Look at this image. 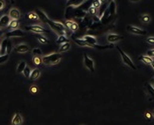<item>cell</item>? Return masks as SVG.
<instances>
[{
	"label": "cell",
	"mask_w": 154,
	"mask_h": 125,
	"mask_svg": "<svg viewBox=\"0 0 154 125\" xmlns=\"http://www.w3.org/2000/svg\"><path fill=\"white\" fill-rule=\"evenodd\" d=\"M32 54H33V56H41L42 51H41V48H33L32 49Z\"/></svg>",
	"instance_id": "30"
},
{
	"label": "cell",
	"mask_w": 154,
	"mask_h": 125,
	"mask_svg": "<svg viewBox=\"0 0 154 125\" xmlns=\"http://www.w3.org/2000/svg\"><path fill=\"white\" fill-rule=\"evenodd\" d=\"M145 118L147 119L148 121H151V119H152V114H151L149 111H148V112H146L145 113Z\"/></svg>",
	"instance_id": "39"
},
{
	"label": "cell",
	"mask_w": 154,
	"mask_h": 125,
	"mask_svg": "<svg viewBox=\"0 0 154 125\" xmlns=\"http://www.w3.org/2000/svg\"><path fill=\"white\" fill-rule=\"evenodd\" d=\"M88 11H89V13L90 14L92 15V16H95V15H97V13H98V11H97V8H95L94 6H90V8L88 9Z\"/></svg>",
	"instance_id": "33"
},
{
	"label": "cell",
	"mask_w": 154,
	"mask_h": 125,
	"mask_svg": "<svg viewBox=\"0 0 154 125\" xmlns=\"http://www.w3.org/2000/svg\"><path fill=\"white\" fill-rule=\"evenodd\" d=\"M32 61H33L34 65H41V62H42V60L41 59V57L39 56H33Z\"/></svg>",
	"instance_id": "34"
},
{
	"label": "cell",
	"mask_w": 154,
	"mask_h": 125,
	"mask_svg": "<svg viewBox=\"0 0 154 125\" xmlns=\"http://www.w3.org/2000/svg\"><path fill=\"white\" fill-rule=\"evenodd\" d=\"M84 64L89 69L91 72H95V66H94V60L88 56V54L84 55Z\"/></svg>",
	"instance_id": "7"
},
{
	"label": "cell",
	"mask_w": 154,
	"mask_h": 125,
	"mask_svg": "<svg viewBox=\"0 0 154 125\" xmlns=\"http://www.w3.org/2000/svg\"><path fill=\"white\" fill-rule=\"evenodd\" d=\"M65 42H69V39L67 38L66 35H58L57 39V44H63Z\"/></svg>",
	"instance_id": "28"
},
{
	"label": "cell",
	"mask_w": 154,
	"mask_h": 125,
	"mask_svg": "<svg viewBox=\"0 0 154 125\" xmlns=\"http://www.w3.org/2000/svg\"><path fill=\"white\" fill-rule=\"evenodd\" d=\"M101 2H100V0H93V2H92V6H94L95 8H97V9H99L100 7H101Z\"/></svg>",
	"instance_id": "36"
},
{
	"label": "cell",
	"mask_w": 154,
	"mask_h": 125,
	"mask_svg": "<svg viewBox=\"0 0 154 125\" xmlns=\"http://www.w3.org/2000/svg\"><path fill=\"white\" fill-rule=\"evenodd\" d=\"M151 82H152V83L154 84V77H153V78H151Z\"/></svg>",
	"instance_id": "47"
},
{
	"label": "cell",
	"mask_w": 154,
	"mask_h": 125,
	"mask_svg": "<svg viewBox=\"0 0 154 125\" xmlns=\"http://www.w3.org/2000/svg\"><path fill=\"white\" fill-rule=\"evenodd\" d=\"M138 1H140V0H130V2H133V3H136Z\"/></svg>",
	"instance_id": "45"
},
{
	"label": "cell",
	"mask_w": 154,
	"mask_h": 125,
	"mask_svg": "<svg viewBox=\"0 0 154 125\" xmlns=\"http://www.w3.org/2000/svg\"><path fill=\"white\" fill-rule=\"evenodd\" d=\"M124 37L122 35H119V34H115V33H110L107 35V41L109 43H116V42L120 41V40H123Z\"/></svg>",
	"instance_id": "8"
},
{
	"label": "cell",
	"mask_w": 154,
	"mask_h": 125,
	"mask_svg": "<svg viewBox=\"0 0 154 125\" xmlns=\"http://www.w3.org/2000/svg\"><path fill=\"white\" fill-rule=\"evenodd\" d=\"M18 26H19V20H11L7 27L10 30H14V29H17Z\"/></svg>",
	"instance_id": "25"
},
{
	"label": "cell",
	"mask_w": 154,
	"mask_h": 125,
	"mask_svg": "<svg viewBox=\"0 0 154 125\" xmlns=\"http://www.w3.org/2000/svg\"><path fill=\"white\" fill-rule=\"evenodd\" d=\"M27 18L29 20H38L39 19L38 14H36L35 12H29L27 14Z\"/></svg>",
	"instance_id": "29"
},
{
	"label": "cell",
	"mask_w": 154,
	"mask_h": 125,
	"mask_svg": "<svg viewBox=\"0 0 154 125\" xmlns=\"http://www.w3.org/2000/svg\"><path fill=\"white\" fill-rule=\"evenodd\" d=\"M146 42L149 44H152L154 45V37H148L147 39H146Z\"/></svg>",
	"instance_id": "40"
},
{
	"label": "cell",
	"mask_w": 154,
	"mask_h": 125,
	"mask_svg": "<svg viewBox=\"0 0 154 125\" xmlns=\"http://www.w3.org/2000/svg\"><path fill=\"white\" fill-rule=\"evenodd\" d=\"M147 55L150 57H154V49H150L147 51Z\"/></svg>",
	"instance_id": "41"
},
{
	"label": "cell",
	"mask_w": 154,
	"mask_h": 125,
	"mask_svg": "<svg viewBox=\"0 0 154 125\" xmlns=\"http://www.w3.org/2000/svg\"><path fill=\"white\" fill-rule=\"evenodd\" d=\"M8 15H9V17L11 20H19L20 16H21V13L17 8H11Z\"/></svg>",
	"instance_id": "11"
},
{
	"label": "cell",
	"mask_w": 154,
	"mask_h": 125,
	"mask_svg": "<svg viewBox=\"0 0 154 125\" xmlns=\"http://www.w3.org/2000/svg\"><path fill=\"white\" fill-rule=\"evenodd\" d=\"M41 60L43 64L46 65H55L62 60V55H60V53H52L49 55L43 56Z\"/></svg>",
	"instance_id": "2"
},
{
	"label": "cell",
	"mask_w": 154,
	"mask_h": 125,
	"mask_svg": "<svg viewBox=\"0 0 154 125\" xmlns=\"http://www.w3.org/2000/svg\"><path fill=\"white\" fill-rule=\"evenodd\" d=\"M35 13L38 14L39 20H41L42 22H44V23H47V21H49V18L47 17V15H46L43 11H42V10H41V9H36Z\"/></svg>",
	"instance_id": "16"
},
{
	"label": "cell",
	"mask_w": 154,
	"mask_h": 125,
	"mask_svg": "<svg viewBox=\"0 0 154 125\" xmlns=\"http://www.w3.org/2000/svg\"><path fill=\"white\" fill-rule=\"evenodd\" d=\"M108 10L110 12V15L111 16H115L116 15V12H117V5H116V2L114 0H111L110 3L108 5Z\"/></svg>",
	"instance_id": "15"
},
{
	"label": "cell",
	"mask_w": 154,
	"mask_h": 125,
	"mask_svg": "<svg viewBox=\"0 0 154 125\" xmlns=\"http://www.w3.org/2000/svg\"><path fill=\"white\" fill-rule=\"evenodd\" d=\"M66 24H67V27L70 29L71 31H73V32L77 31V30H78V28H79L78 23H77L76 21L71 20V19H68L67 21H66Z\"/></svg>",
	"instance_id": "14"
},
{
	"label": "cell",
	"mask_w": 154,
	"mask_h": 125,
	"mask_svg": "<svg viewBox=\"0 0 154 125\" xmlns=\"http://www.w3.org/2000/svg\"><path fill=\"white\" fill-rule=\"evenodd\" d=\"M144 88L146 91V94L149 96L150 100H154V87L152 86V84L149 82H146L144 84Z\"/></svg>",
	"instance_id": "10"
},
{
	"label": "cell",
	"mask_w": 154,
	"mask_h": 125,
	"mask_svg": "<svg viewBox=\"0 0 154 125\" xmlns=\"http://www.w3.org/2000/svg\"><path fill=\"white\" fill-rule=\"evenodd\" d=\"M85 0H68L67 2V7L68 6H74V7H78L80 5L83 4V2Z\"/></svg>",
	"instance_id": "22"
},
{
	"label": "cell",
	"mask_w": 154,
	"mask_h": 125,
	"mask_svg": "<svg viewBox=\"0 0 154 125\" xmlns=\"http://www.w3.org/2000/svg\"><path fill=\"white\" fill-rule=\"evenodd\" d=\"M3 8H4V3L1 1V0H0V10L3 9Z\"/></svg>",
	"instance_id": "42"
},
{
	"label": "cell",
	"mask_w": 154,
	"mask_h": 125,
	"mask_svg": "<svg viewBox=\"0 0 154 125\" xmlns=\"http://www.w3.org/2000/svg\"><path fill=\"white\" fill-rule=\"evenodd\" d=\"M26 62L25 61H20L19 62V64H18L17 66V69H16V71L18 73H22L23 72V70H24V68L26 67Z\"/></svg>",
	"instance_id": "27"
},
{
	"label": "cell",
	"mask_w": 154,
	"mask_h": 125,
	"mask_svg": "<svg viewBox=\"0 0 154 125\" xmlns=\"http://www.w3.org/2000/svg\"><path fill=\"white\" fill-rule=\"evenodd\" d=\"M12 51V42L8 39V42H7V47H6V53L7 54H10Z\"/></svg>",
	"instance_id": "35"
},
{
	"label": "cell",
	"mask_w": 154,
	"mask_h": 125,
	"mask_svg": "<svg viewBox=\"0 0 154 125\" xmlns=\"http://www.w3.org/2000/svg\"><path fill=\"white\" fill-rule=\"evenodd\" d=\"M153 115H154V110H153Z\"/></svg>",
	"instance_id": "48"
},
{
	"label": "cell",
	"mask_w": 154,
	"mask_h": 125,
	"mask_svg": "<svg viewBox=\"0 0 154 125\" xmlns=\"http://www.w3.org/2000/svg\"><path fill=\"white\" fill-rule=\"evenodd\" d=\"M28 49H29L28 45H26V44H19V45H17V46L14 48V51L17 52V53H25V52L28 51Z\"/></svg>",
	"instance_id": "19"
},
{
	"label": "cell",
	"mask_w": 154,
	"mask_h": 125,
	"mask_svg": "<svg viewBox=\"0 0 154 125\" xmlns=\"http://www.w3.org/2000/svg\"><path fill=\"white\" fill-rule=\"evenodd\" d=\"M100 2H101V4H103V3H106L107 0H100Z\"/></svg>",
	"instance_id": "44"
},
{
	"label": "cell",
	"mask_w": 154,
	"mask_h": 125,
	"mask_svg": "<svg viewBox=\"0 0 154 125\" xmlns=\"http://www.w3.org/2000/svg\"><path fill=\"white\" fill-rule=\"evenodd\" d=\"M5 36L6 38H11V37H23L25 36V33L23 31H21L20 29H14V30H11L9 32L5 33Z\"/></svg>",
	"instance_id": "9"
},
{
	"label": "cell",
	"mask_w": 154,
	"mask_h": 125,
	"mask_svg": "<svg viewBox=\"0 0 154 125\" xmlns=\"http://www.w3.org/2000/svg\"><path fill=\"white\" fill-rule=\"evenodd\" d=\"M9 58V54H4V55H0V64H3L6 62Z\"/></svg>",
	"instance_id": "31"
},
{
	"label": "cell",
	"mask_w": 154,
	"mask_h": 125,
	"mask_svg": "<svg viewBox=\"0 0 154 125\" xmlns=\"http://www.w3.org/2000/svg\"><path fill=\"white\" fill-rule=\"evenodd\" d=\"M39 76H41V70H39L38 68H35V69H33V70H31V73H30L29 78H30L32 81H34V80H36L38 78H39Z\"/></svg>",
	"instance_id": "20"
},
{
	"label": "cell",
	"mask_w": 154,
	"mask_h": 125,
	"mask_svg": "<svg viewBox=\"0 0 154 125\" xmlns=\"http://www.w3.org/2000/svg\"><path fill=\"white\" fill-rule=\"evenodd\" d=\"M7 42H8V38H5L4 40L2 41L1 45H0V55H4V54H7V53H6Z\"/></svg>",
	"instance_id": "23"
},
{
	"label": "cell",
	"mask_w": 154,
	"mask_h": 125,
	"mask_svg": "<svg viewBox=\"0 0 154 125\" xmlns=\"http://www.w3.org/2000/svg\"><path fill=\"white\" fill-rule=\"evenodd\" d=\"M25 30L26 31H30V32L35 33V34H41V33H43V32H47L46 29H44L41 25H36V24H32V25L26 26Z\"/></svg>",
	"instance_id": "5"
},
{
	"label": "cell",
	"mask_w": 154,
	"mask_h": 125,
	"mask_svg": "<svg viewBox=\"0 0 154 125\" xmlns=\"http://www.w3.org/2000/svg\"><path fill=\"white\" fill-rule=\"evenodd\" d=\"M36 38H38V40L42 44H49V39H47L46 36L41 35V34H36Z\"/></svg>",
	"instance_id": "26"
},
{
	"label": "cell",
	"mask_w": 154,
	"mask_h": 125,
	"mask_svg": "<svg viewBox=\"0 0 154 125\" xmlns=\"http://www.w3.org/2000/svg\"><path fill=\"white\" fill-rule=\"evenodd\" d=\"M83 39L90 45V47H93V48L95 47V45L98 44L97 38H96V37H94V36H92V35H85Z\"/></svg>",
	"instance_id": "12"
},
{
	"label": "cell",
	"mask_w": 154,
	"mask_h": 125,
	"mask_svg": "<svg viewBox=\"0 0 154 125\" xmlns=\"http://www.w3.org/2000/svg\"><path fill=\"white\" fill-rule=\"evenodd\" d=\"M138 59L140 61H142V62H144L145 64H148V65H151V62L153 61V58L148 56V55H140L139 57H138Z\"/></svg>",
	"instance_id": "21"
},
{
	"label": "cell",
	"mask_w": 154,
	"mask_h": 125,
	"mask_svg": "<svg viewBox=\"0 0 154 125\" xmlns=\"http://www.w3.org/2000/svg\"><path fill=\"white\" fill-rule=\"evenodd\" d=\"M70 48H71V43H70V42H65V43L60 44V48H58V52H60V53L67 52Z\"/></svg>",
	"instance_id": "24"
},
{
	"label": "cell",
	"mask_w": 154,
	"mask_h": 125,
	"mask_svg": "<svg viewBox=\"0 0 154 125\" xmlns=\"http://www.w3.org/2000/svg\"><path fill=\"white\" fill-rule=\"evenodd\" d=\"M116 48L119 51V53H120L121 58H122V60H123V62L125 63V64L128 66V67H130L131 69H133V70H136V66H135V64L133 63V61L131 60V58H130L128 55H127L126 53L124 52L123 50H122L119 46H117Z\"/></svg>",
	"instance_id": "4"
},
{
	"label": "cell",
	"mask_w": 154,
	"mask_h": 125,
	"mask_svg": "<svg viewBox=\"0 0 154 125\" xmlns=\"http://www.w3.org/2000/svg\"><path fill=\"white\" fill-rule=\"evenodd\" d=\"M10 21H11V19H10L9 15H6V14L2 15V16L0 17V28L7 27Z\"/></svg>",
	"instance_id": "13"
},
{
	"label": "cell",
	"mask_w": 154,
	"mask_h": 125,
	"mask_svg": "<svg viewBox=\"0 0 154 125\" xmlns=\"http://www.w3.org/2000/svg\"><path fill=\"white\" fill-rule=\"evenodd\" d=\"M29 90H30L31 93H36V92L38 91V87L35 86V85H32V86L30 87V89H29Z\"/></svg>",
	"instance_id": "38"
},
{
	"label": "cell",
	"mask_w": 154,
	"mask_h": 125,
	"mask_svg": "<svg viewBox=\"0 0 154 125\" xmlns=\"http://www.w3.org/2000/svg\"><path fill=\"white\" fill-rule=\"evenodd\" d=\"M46 24H49L50 26V28H52V30H55L58 35H66V33H67V28H66V26L63 25V23L49 19Z\"/></svg>",
	"instance_id": "3"
},
{
	"label": "cell",
	"mask_w": 154,
	"mask_h": 125,
	"mask_svg": "<svg viewBox=\"0 0 154 125\" xmlns=\"http://www.w3.org/2000/svg\"><path fill=\"white\" fill-rule=\"evenodd\" d=\"M71 39H73L74 41L76 42L77 44L79 45V46H81V47H90V45L87 43L86 41L84 40V39H81V38H77V37L74 35H71Z\"/></svg>",
	"instance_id": "17"
},
{
	"label": "cell",
	"mask_w": 154,
	"mask_h": 125,
	"mask_svg": "<svg viewBox=\"0 0 154 125\" xmlns=\"http://www.w3.org/2000/svg\"><path fill=\"white\" fill-rule=\"evenodd\" d=\"M66 19H71V17L85 18L87 16V12L81 8H74V6H68L65 13Z\"/></svg>",
	"instance_id": "1"
},
{
	"label": "cell",
	"mask_w": 154,
	"mask_h": 125,
	"mask_svg": "<svg viewBox=\"0 0 154 125\" xmlns=\"http://www.w3.org/2000/svg\"><path fill=\"white\" fill-rule=\"evenodd\" d=\"M11 122H12V125H21L22 124V116H21L18 112H16L14 115H13Z\"/></svg>",
	"instance_id": "18"
},
{
	"label": "cell",
	"mask_w": 154,
	"mask_h": 125,
	"mask_svg": "<svg viewBox=\"0 0 154 125\" xmlns=\"http://www.w3.org/2000/svg\"><path fill=\"white\" fill-rule=\"evenodd\" d=\"M151 66H152V68L154 69V60L152 61V62H151Z\"/></svg>",
	"instance_id": "46"
},
{
	"label": "cell",
	"mask_w": 154,
	"mask_h": 125,
	"mask_svg": "<svg viewBox=\"0 0 154 125\" xmlns=\"http://www.w3.org/2000/svg\"><path fill=\"white\" fill-rule=\"evenodd\" d=\"M141 21H142V22H149L150 17L148 16V15H142V16H141Z\"/></svg>",
	"instance_id": "37"
},
{
	"label": "cell",
	"mask_w": 154,
	"mask_h": 125,
	"mask_svg": "<svg viewBox=\"0 0 154 125\" xmlns=\"http://www.w3.org/2000/svg\"><path fill=\"white\" fill-rule=\"evenodd\" d=\"M127 31L132 34H135V35H141V36H144L146 35V31L143 30V29H140L136 27V26H133V25H128L127 26Z\"/></svg>",
	"instance_id": "6"
},
{
	"label": "cell",
	"mask_w": 154,
	"mask_h": 125,
	"mask_svg": "<svg viewBox=\"0 0 154 125\" xmlns=\"http://www.w3.org/2000/svg\"><path fill=\"white\" fill-rule=\"evenodd\" d=\"M22 73H23V75L26 77V78H29V76H30V73H31V69L29 68L28 66H26Z\"/></svg>",
	"instance_id": "32"
},
{
	"label": "cell",
	"mask_w": 154,
	"mask_h": 125,
	"mask_svg": "<svg viewBox=\"0 0 154 125\" xmlns=\"http://www.w3.org/2000/svg\"><path fill=\"white\" fill-rule=\"evenodd\" d=\"M3 34H4V31L2 30V29H0V38H1V37L3 36Z\"/></svg>",
	"instance_id": "43"
}]
</instances>
